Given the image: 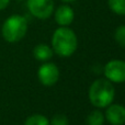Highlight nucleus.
I'll list each match as a JSON object with an SVG mask.
<instances>
[{
  "mask_svg": "<svg viewBox=\"0 0 125 125\" xmlns=\"http://www.w3.org/2000/svg\"><path fill=\"white\" fill-rule=\"evenodd\" d=\"M78 45L77 35L71 29L61 26L55 30L52 36V46L54 52L61 57H69L76 52Z\"/></svg>",
  "mask_w": 125,
  "mask_h": 125,
  "instance_id": "nucleus-1",
  "label": "nucleus"
},
{
  "mask_svg": "<svg viewBox=\"0 0 125 125\" xmlns=\"http://www.w3.org/2000/svg\"><path fill=\"white\" fill-rule=\"evenodd\" d=\"M115 89L110 80L97 79L89 88V100L95 108H106L113 102Z\"/></svg>",
  "mask_w": 125,
  "mask_h": 125,
  "instance_id": "nucleus-2",
  "label": "nucleus"
},
{
  "mask_svg": "<svg viewBox=\"0 0 125 125\" xmlns=\"http://www.w3.org/2000/svg\"><path fill=\"white\" fill-rule=\"evenodd\" d=\"M28 32V21L24 17L13 14L2 24V37L9 43H17L25 36Z\"/></svg>",
  "mask_w": 125,
  "mask_h": 125,
  "instance_id": "nucleus-3",
  "label": "nucleus"
},
{
  "mask_svg": "<svg viewBox=\"0 0 125 125\" xmlns=\"http://www.w3.org/2000/svg\"><path fill=\"white\" fill-rule=\"evenodd\" d=\"M26 4L31 14L40 20L48 19L54 12V0H28Z\"/></svg>",
  "mask_w": 125,
  "mask_h": 125,
  "instance_id": "nucleus-4",
  "label": "nucleus"
},
{
  "mask_svg": "<svg viewBox=\"0 0 125 125\" xmlns=\"http://www.w3.org/2000/svg\"><path fill=\"white\" fill-rule=\"evenodd\" d=\"M104 75L111 82H125V62L113 59L106 62L104 66Z\"/></svg>",
  "mask_w": 125,
  "mask_h": 125,
  "instance_id": "nucleus-5",
  "label": "nucleus"
},
{
  "mask_svg": "<svg viewBox=\"0 0 125 125\" xmlns=\"http://www.w3.org/2000/svg\"><path fill=\"white\" fill-rule=\"evenodd\" d=\"M39 79L44 86H54L59 79V69L53 62L43 64L37 71Z\"/></svg>",
  "mask_w": 125,
  "mask_h": 125,
  "instance_id": "nucleus-6",
  "label": "nucleus"
},
{
  "mask_svg": "<svg viewBox=\"0 0 125 125\" xmlns=\"http://www.w3.org/2000/svg\"><path fill=\"white\" fill-rule=\"evenodd\" d=\"M105 119L112 125H123L125 123V106L121 104H112L106 106Z\"/></svg>",
  "mask_w": 125,
  "mask_h": 125,
  "instance_id": "nucleus-7",
  "label": "nucleus"
},
{
  "mask_svg": "<svg viewBox=\"0 0 125 125\" xmlns=\"http://www.w3.org/2000/svg\"><path fill=\"white\" fill-rule=\"evenodd\" d=\"M75 19V12L68 4H62L55 11V21L61 26H68Z\"/></svg>",
  "mask_w": 125,
  "mask_h": 125,
  "instance_id": "nucleus-8",
  "label": "nucleus"
},
{
  "mask_svg": "<svg viewBox=\"0 0 125 125\" xmlns=\"http://www.w3.org/2000/svg\"><path fill=\"white\" fill-rule=\"evenodd\" d=\"M33 55L37 61L45 62L53 57V50L46 44H39L33 50Z\"/></svg>",
  "mask_w": 125,
  "mask_h": 125,
  "instance_id": "nucleus-9",
  "label": "nucleus"
},
{
  "mask_svg": "<svg viewBox=\"0 0 125 125\" xmlns=\"http://www.w3.org/2000/svg\"><path fill=\"white\" fill-rule=\"evenodd\" d=\"M104 120H105V117H104L103 113L99 110H94L89 113V115L87 116L86 123L87 125H103Z\"/></svg>",
  "mask_w": 125,
  "mask_h": 125,
  "instance_id": "nucleus-10",
  "label": "nucleus"
},
{
  "mask_svg": "<svg viewBox=\"0 0 125 125\" xmlns=\"http://www.w3.org/2000/svg\"><path fill=\"white\" fill-rule=\"evenodd\" d=\"M24 125H50V121L42 114H33L25 120Z\"/></svg>",
  "mask_w": 125,
  "mask_h": 125,
  "instance_id": "nucleus-11",
  "label": "nucleus"
},
{
  "mask_svg": "<svg viewBox=\"0 0 125 125\" xmlns=\"http://www.w3.org/2000/svg\"><path fill=\"white\" fill-rule=\"evenodd\" d=\"M110 9L119 15H125V0H108Z\"/></svg>",
  "mask_w": 125,
  "mask_h": 125,
  "instance_id": "nucleus-12",
  "label": "nucleus"
},
{
  "mask_svg": "<svg viewBox=\"0 0 125 125\" xmlns=\"http://www.w3.org/2000/svg\"><path fill=\"white\" fill-rule=\"evenodd\" d=\"M114 39L119 45H121L122 47H125V25H120L115 30Z\"/></svg>",
  "mask_w": 125,
  "mask_h": 125,
  "instance_id": "nucleus-13",
  "label": "nucleus"
},
{
  "mask_svg": "<svg viewBox=\"0 0 125 125\" xmlns=\"http://www.w3.org/2000/svg\"><path fill=\"white\" fill-rule=\"evenodd\" d=\"M51 125H68V117L64 114H56L52 117L51 121Z\"/></svg>",
  "mask_w": 125,
  "mask_h": 125,
  "instance_id": "nucleus-14",
  "label": "nucleus"
},
{
  "mask_svg": "<svg viewBox=\"0 0 125 125\" xmlns=\"http://www.w3.org/2000/svg\"><path fill=\"white\" fill-rule=\"evenodd\" d=\"M10 3V0H0V11L6 9Z\"/></svg>",
  "mask_w": 125,
  "mask_h": 125,
  "instance_id": "nucleus-15",
  "label": "nucleus"
},
{
  "mask_svg": "<svg viewBox=\"0 0 125 125\" xmlns=\"http://www.w3.org/2000/svg\"><path fill=\"white\" fill-rule=\"evenodd\" d=\"M62 1H64V2H73V1H76V0H62Z\"/></svg>",
  "mask_w": 125,
  "mask_h": 125,
  "instance_id": "nucleus-16",
  "label": "nucleus"
},
{
  "mask_svg": "<svg viewBox=\"0 0 125 125\" xmlns=\"http://www.w3.org/2000/svg\"><path fill=\"white\" fill-rule=\"evenodd\" d=\"M19 1H23V0H19Z\"/></svg>",
  "mask_w": 125,
  "mask_h": 125,
  "instance_id": "nucleus-17",
  "label": "nucleus"
}]
</instances>
